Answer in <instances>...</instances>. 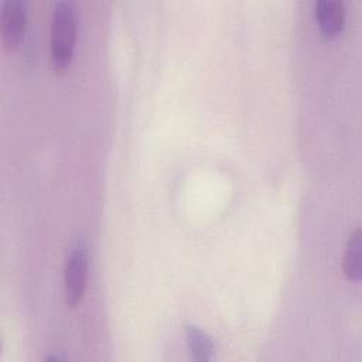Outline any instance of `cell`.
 Returning a JSON list of instances; mask_svg holds the SVG:
<instances>
[{
  "label": "cell",
  "instance_id": "5b68a950",
  "mask_svg": "<svg viewBox=\"0 0 362 362\" xmlns=\"http://www.w3.org/2000/svg\"><path fill=\"white\" fill-rule=\"evenodd\" d=\"M185 337H187V344L191 351V355L194 356L195 361L206 362L212 358L214 342L205 331H202L195 325H188L185 328Z\"/></svg>",
  "mask_w": 362,
  "mask_h": 362
},
{
  "label": "cell",
  "instance_id": "277c9868",
  "mask_svg": "<svg viewBox=\"0 0 362 362\" xmlns=\"http://www.w3.org/2000/svg\"><path fill=\"white\" fill-rule=\"evenodd\" d=\"M315 17L321 30L327 34L341 31L345 20L344 4L338 0H318L314 6Z\"/></svg>",
  "mask_w": 362,
  "mask_h": 362
},
{
  "label": "cell",
  "instance_id": "7a4b0ae2",
  "mask_svg": "<svg viewBox=\"0 0 362 362\" xmlns=\"http://www.w3.org/2000/svg\"><path fill=\"white\" fill-rule=\"evenodd\" d=\"M88 272V252L83 245L75 246L65 262L64 290L65 301L74 307L83 296Z\"/></svg>",
  "mask_w": 362,
  "mask_h": 362
},
{
  "label": "cell",
  "instance_id": "8992f818",
  "mask_svg": "<svg viewBox=\"0 0 362 362\" xmlns=\"http://www.w3.org/2000/svg\"><path fill=\"white\" fill-rule=\"evenodd\" d=\"M361 230L356 229L355 233L349 238L345 256H344V272L349 280L358 281L362 274V264H361Z\"/></svg>",
  "mask_w": 362,
  "mask_h": 362
},
{
  "label": "cell",
  "instance_id": "6da1fadb",
  "mask_svg": "<svg viewBox=\"0 0 362 362\" xmlns=\"http://www.w3.org/2000/svg\"><path fill=\"white\" fill-rule=\"evenodd\" d=\"M75 8L71 1L59 0L54 6L51 20V59L55 69H65L75 48Z\"/></svg>",
  "mask_w": 362,
  "mask_h": 362
},
{
  "label": "cell",
  "instance_id": "3957f363",
  "mask_svg": "<svg viewBox=\"0 0 362 362\" xmlns=\"http://www.w3.org/2000/svg\"><path fill=\"white\" fill-rule=\"evenodd\" d=\"M27 6L23 0H6L1 7V40L6 48H16L25 30Z\"/></svg>",
  "mask_w": 362,
  "mask_h": 362
}]
</instances>
